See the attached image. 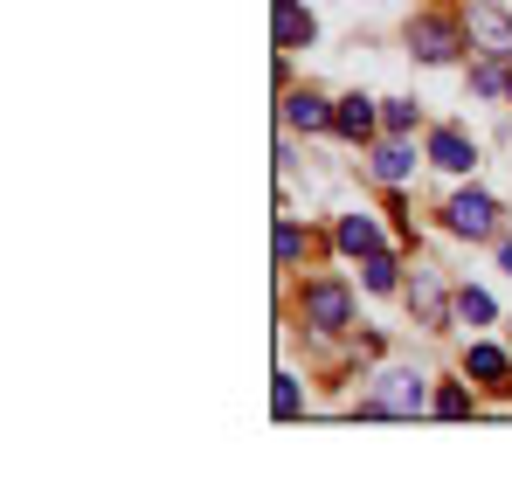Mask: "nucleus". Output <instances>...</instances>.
I'll list each match as a JSON object with an SVG mask.
<instances>
[{
    "mask_svg": "<svg viewBox=\"0 0 512 484\" xmlns=\"http://www.w3.org/2000/svg\"><path fill=\"white\" fill-rule=\"evenodd\" d=\"M270 408H277V422H291V415H298V381H291V374H277V395H270Z\"/></svg>",
    "mask_w": 512,
    "mask_h": 484,
    "instance_id": "obj_17",
    "label": "nucleus"
},
{
    "mask_svg": "<svg viewBox=\"0 0 512 484\" xmlns=\"http://www.w3.org/2000/svg\"><path fill=\"white\" fill-rule=\"evenodd\" d=\"M409 298L423 305V319H429V325L443 319V298H436V277H429V270H416V291H409Z\"/></svg>",
    "mask_w": 512,
    "mask_h": 484,
    "instance_id": "obj_14",
    "label": "nucleus"
},
{
    "mask_svg": "<svg viewBox=\"0 0 512 484\" xmlns=\"http://www.w3.org/2000/svg\"><path fill=\"white\" fill-rule=\"evenodd\" d=\"M298 249H305V236H298L291 222H277V263H284V270L298 263Z\"/></svg>",
    "mask_w": 512,
    "mask_h": 484,
    "instance_id": "obj_18",
    "label": "nucleus"
},
{
    "mask_svg": "<svg viewBox=\"0 0 512 484\" xmlns=\"http://www.w3.org/2000/svg\"><path fill=\"white\" fill-rule=\"evenodd\" d=\"M284 125H298V132H333V104L312 97V90H291V97H284Z\"/></svg>",
    "mask_w": 512,
    "mask_h": 484,
    "instance_id": "obj_6",
    "label": "nucleus"
},
{
    "mask_svg": "<svg viewBox=\"0 0 512 484\" xmlns=\"http://www.w3.org/2000/svg\"><path fill=\"white\" fill-rule=\"evenodd\" d=\"M464 408H471L464 388H443V395H436V415H464Z\"/></svg>",
    "mask_w": 512,
    "mask_h": 484,
    "instance_id": "obj_20",
    "label": "nucleus"
},
{
    "mask_svg": "<svg viewBox=\"0 0 512 484\" xmlns=\"http://www.w3.org/2000/svg\"><path fill=\"white\" fill-rule=\"evenodd\" d=\"M499 263H506V270H512V242H506V249H499Z\"/></svg>",
    "mask_w": 512,
    "mask_h": 484,
    "instance_id": "obj_21",
    "label": "nucleus"
},
{
    "mask_svg": "<svg viewBox=\"0 0 512 484\" xmlns=\"http://www.w3.org/2000/svg\"><path fill=\"white\" fill-rule=\"evenodd\" d=\"M457 319L485 325V319H492V298H485V291H457Z\"/></svg>",
    "mask_w": 512,
    "mask_h": 484,
    "instance_id": "obj_16",
    "label": "nucleus"
},
{
    "mask_svg": "<svg viewBox=\"0 0 512 484\" xmlns=\"http://www.w3.org/2000/svg\"><path fill=\"white\" fill-rule=\"evenodd\" d=\"M409 146H381V153H374V180H388V187H402V180H409Z\"/></svg>",
    "mask_w": 512,
    "mask_h": 484,
    "instance_id": "obj_11",
    "label": "nucleus"
},
{
    "mask_svg": "<svg viewBox=\"0 0 512 484\" xmlns=\"http://www.w3.org/2000/svg\"><path fill=\"white\" fill-rule=\"evenodd\" d=\"M381 125H388V132H409V125H416V104H402V97H395V104L381 111Z\"/></svg>",
    "mask_w": 512,
    "mask_h": 484,
    "instance_id": "obj_19",
    "label": "nucleus"
},
{
    "mask_svg": "<svg viewBox=\"0 0 512 484\" xmlns=\"http://www.w3.org/2000/svg\"><path fill=\"white\" fill-rule=\"evenodd\" d=\"M443 215H450L457 236H492V229H499V201H492V194H457Z\"/></svg>",
    "mask_w": 512,
    "mask_h": 484,
    "instance_id": "obj_5",
    "label": "nucleus"
},
{
    "mask_svg": "<svg viewBox=\"0 0 512 484\" xmlns=\"http://www.w3.org/2000/svg\"><path fill=\"white\" fill-rule=\"evenodd\" d=\"M298 305H305V325H319V332H340L353 319V298H346V284H333V277L326 284H305Z\"/></svg>",
    "mask_w": 512,
    "mask_h": 484,
    "instance_id": "obj_4",
    "label": "nucleus"
},
{
    "mask_svg": "<svg viewBox=\"0 0 512 484\" xmlns=\"http://www.w3.org/2000/svg\"><path fill=\"white\" fill-rule=\"evenodd\" d=\"M423 402H429L423 374H409V367H388V374L374 381V395L360 402V415H423Z\"/></svg>",
    "mask_w": 512,
    "mask_h": 484,
    "instance_id": "obj_1",
    "label": "nucleus"
},
{
    "mask_svg": "<svg viewBox=\"0 0 512 484\" xmlns=\"http://www.w3.org/2000/svg\"><path fill=\"white\" fill-rule=\"evenodd\" d=\"M471 49H485L492 63H512V14L499 0H471V21H464Z\"/></svg>",
    "mask_w": 512,
    "mask_h": 484,
    "instance_id": "obj_2",
    "label": "nucleus"
},
{
    "mask_svg": "<svg viewBox=\"0 0 512 484\" xmlns=\"http://www.w3.org/2000/svg\"><path fill=\"white\" fill-rule=\"evenodd\" d=\"M471 374H478V381H499V374H506V353H499V346H471Z\"/></svg>",
    "mask_w": 512,
    "mask_h": 484,
    "instance_id": "obj_13",
    "label": "nucleus"
},
{
    "mask_svg": "<svg viewBox=\"0 0 512 484\" xmlns=\"http://www.w3.org/2000/svg\"><path fill=\"white\" fill-rule=\"evenodd\" d=\"M270 28H277V56H291L298 42H312V14H305L298 0H277V7H270Z\"/></svg>",
    "mask_w": 512,
    "mask_h": 484,
    "instance_id": "obj_7",
    "label": "nucleus"
},
{
    "mask_svg": "<svg viewBox=\"0 0 512 484\" xmlns=\"http://www.w3.org/2000/svg\"><path fill=\"white\" fill-rule=\"evenodd\" d=\"M340 249L346 256H367V249H381V229H374L367 215H346L340 222Z\"/></svg>",
    "mask_w": 512,
    "mask_h": 484,
    "instance_id": "obj_10",
    "label": "nucleus"
},
{
    "mask_svg": "<svg viewBox=\"0 0 512 484\" xmlns=\"http://www.w3.org/2000/svg\"><path fill=\"white\" fill-rule=\"evenodd\" d=\"M471 35L457 28V21H436V14H423V21H409V49L423 56V63H450L457 49H464Z\"/></svg>",
    "mask_w": 512,
    "mask_h": 484,
    "instance_id": "obj_3",
    "label": "nucleus"
},
{
    "mask_svg": "<svg viewBox=\"0 0 512 484\" xmlns=\"http://www.w3.org/2000/svg\"><path fill=\"white\" fill-rule=\"evenodd\" d=\"M333 132H340V139H367V132H374V104H367V97H340V104H333Z\"/></svg>",
    "mask_w": 512,
    "mask_h": 484,
    "instance_id": "obj_9",
    "label": "nucleus"
},
{
    "mask_svg": "<svg viewBox=\"0 0 512 484\" xmlns=\"http://www.w3.org/2000/svg\"><path fill=\"white\" fill-rule=\"evenodd\" d=\"M367 291H395V256L388 249H367Z\"/></svg>",
    "mask_w": 512,
    "mask_h": 484,
    "instance_id": "obj_12",
    "label": "nucleus"
},
{
    "mask_svg": "<svg viewBox=\"0 0 512 484\" xmlns=\"http://www.w3.org/2000/svg\"><path fill=\"white\" fill-rule=\"evenodd\" d=\"M471 90H478V97H499V90H506V70H499V63L485 56V63L471 70Z\"/></svg>",
    "mask_w": 512,
    "mask_h": 484,
    "instance_id": "obj_15",
    "label": "nucleus"
},
{
    "mask_svg": "<svg viewBox=\"0 0 512 484\" xmlns=\"http://www.w3.org/2000/svg\"><path fill=\"white\" fill-rule=\"evenodd\" d=\"M429 160L443 166V173H471V166H478V146H471L464 132H450V125H443V132L429 139Z\"/></svg>",
    "mask_w": 512,
    "mask_h": 484,
    "instance_id": "obj_8",
    "label": "nucleus"
}]
</instances>
